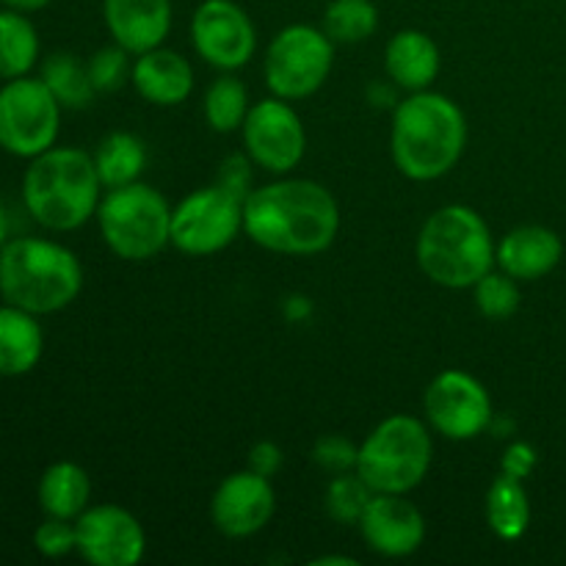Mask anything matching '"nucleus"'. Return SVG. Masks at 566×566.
I'll return each instance as SVG.
<instances>
[{
    "instance_id": "1",
    "label": "nucleus",
    "mask_w": 566,
    "mask_h": 566,
    "mask_svg": "<svg viewBox=\"0 0 566 566\" xmlns=\"http://www.w3.org/2000/svg\"><path fill=\"white\" fill-rule=\"evenodd\" d=\"M340 232V205L315 180L282 177L243 199V235L260 249L287 258L326 252Z\"/></svg>"
},
{
    "instance_id": "2",
    "label": "nucleus",
    "mask_w": 566,
    "mask_h": 566,
    "mask_svg": "<svg viewBox=\"0 0 566 566\" xmlns=\"http://www.w3.org/2000/svg\"><path fill=\"white\" fill-rule=\"evenodd\" d=\"M468 147V119L448 94L409 92L392 111L390 155L412 182H434L451 175Z\"/></svg>"
},
{
    "instance_id": "3",
    "label": "nucleus",
    "mask_w": 566,
    "mask_h": 566,
    "mask_svg": "<svg viewBox=\"0 0 566 566\" xmlns=\"http://www.w3.org/2000/svg\"><path fill=\"white\" fill-rule=\"evenodd\" d=\"M103 199L94 158L81 147H50L22 175V202L31 219L50 232L81 230L97 216Z\"/></svg>"
},
{
    "instance_id": "4",
    "label": "nucleus",
    "mask_w": 566,
    "mask_h": 566,
    "mask_svg": "<svg viewBox=\"0 0 566 566\" xmlns=\"http://www.w3.org/2000/svg\"><path fill=\"white\" fill-rule=\"evenodd\" d=\"M83 291V265L70 247L50 238H9L0 247V296L33 315L70 307Z\"/></svg>"
},
{
    "instance_id": "5",
    "label": "nucleus",
    "mask_w": 566,
    "mask_h": 566,
    "mask_svg": "<svg viewBox=\"0 0 566 566\" xmlns=\"http://www.w3.org/2000/svg\"><path fill=\"white\" fill-rule=\"evenodd\" d=\"M418 269L448 291H468L495 269V241L484 216L470 205H442L420 227Z\"/></svg>"
},
{
    "instance_id": "6",
    "label": "nucleus",
    "mask_w": 566,
    "mask_h": 566,
    "mask_svg": "<svg viewBox=\"0 0 566 566\" xmlns=\"http://www.w3.org/2000/svg\"><path fill=\"white\" fill-rule=\"evenodd\" d=\"M434 459V440L415 415H390L359 442L357 473L374 492L409 495L426 481Z\"/></svg>"
},
{
    "instance_id": "7",
    "label": "nucleus",
    "mask_w": 566,
    "mask_h": 566,
    "mask_svg": "<svg viewBox=\"0 0 566 566\" xmlns=\"http://www.w3.org/2000/svg\"><path fill=\"white\" fill-rule=\"evenodd\" d=\"M94 219L105 247L127 263H144L171 247V205L142 180L108 188Z\"/></svg>"
},
{
    "instance_id": "8",
    "label": "nucleus",
    "mask_w": 566,
    "mask_h": 566,
    "mask_svg": "<svg viewBox=\"0 0 566 566\" xmlns=\"http://www.w3.org/2000/svg\"><path fill=\"white\" fill-rule=\"evenodd\" d=\"M335 66V42L324 33V28L293 25L282 28L265 48L263 75L265 86L274 97L307 99L329 81Z\"/></svg>"
},
{
    "instance_id": "9",
    "label": "nucleus",
    "mask_w": 566,
    "mask_h": 566,
    "mask_svg": "<svg viewBox=\"0 0 566 566\" xmlns=\"http://www.w3.org/2000/svg\"><path fill=\"white\" fill-rule=\"evenodd\" d=\"M61 105L42 77L22 75L0 86V149L14 158H36L55 147Z\"/></svg>"
},
{
    "instance_id": "10",
    "label": "nucleus",
    "mask_w": 566,
    "mask_h": 566,
    "mask_svg": "<svg viewBox=\"0 0 566 566\" xmlns=\"http://www.w3.org/2000/svg\"><path fill=\"white\" fill-rule=\"evenodd\" d=\"M243 232V199L213 182L171 208V247L188 258L219 254Z\"/></svg>"
},
{
    "instance_id": "11",
    "label": "nucleus",
    "mask_w": 566,
    "mask_h": 566,
    "mask_svg": "<svg viewBox=\"0 0 566 566\" xmlns=\"http://www.w3.org/2000/svg\"><path fill=\"white\" fill-rule=\"evenodd\" d=\"M249 160L269 175L285 177L307 153V130L291 99L265 97L249 108L241 127Z\"/></svg>"
},
{
    "instance_id": "12",
    "label": "nucleus",
    "mask_w": 566,
    "mask_h": 566,
    "mask_svg": "<svg viewBox=\"0 0 566 566\" xmlns=\"http://www.w3.org/2000/svg\"><path fill=\"white\" fill-rule=\"evenodd\" d=\"M431 431L453 442H470L492 426V398L484 381L459 368H448L431 379L423 396Z\"/></svg>"
},
{
    "instance_id": "13",
    "label": "nucleus",
    "mask_w": 566,
    "mask_h": 566,
    "mask_svg": "<svg viewBox=\"0 0 566 566\" xmlns=\"http://www.w3.org/2000/svg\"><path fill=\"white\" fill-rule=\"evenodd\" d=\"M191 44L213 70L238 72L258 53V31L235 0H202L191 17Z\"/></svg>"
},
{
    "instance_id": "14",
    "label": "nucleus",
    "mask_w": 566,
    "mask_h": 566,
    "mask_svg": "<svg viewBox=\"0 0 566 566\" xmlns=\"http://www.w3.org/2000/svg\"><path fill=\"white\" fill-rule=\"evenodd\" d=\"M77 556L94 566H136L147 553V534L133 512L116 503L88 506L75 520Z\"/></svg>"
},
{
    "instance_id": "15",
    "label": "nucleus",
    "mask_w": 566,
    "mask_h": 566,
    "mask_svg": "<svg viewBox=\"0 0 566 566\" xmlns=\"http://www.w3.org/2000/svg\"><path fill=\"white\" fill-rule=\"evenodd\" d=\"M276 512V492L271 479L254 470L230 473L210 497V523L227 539H249L271 523Z\"/></svg>"
},
{
    "instance_id": "16",
    "label": "nucleus",
    "mask_w": 566,
    "mask_h": 566,
    "mask_svg": "<svg viewBox=\"0 0 566 566\" xmlns=\"http://www.w3.org/2000/svg\"><path fill=\"white\" fill-rule=\"evenodd\" d=\"M365 547L381 558H407L420 551L426 539V517L407 495L376 492L359 520Z\"/></svg>"
},
{
    "instance_id": "17",
    "label": "nucleus",
    "mask_w": 566,
    "mask_h": 566,
    "mask_svg": "<svg viewBox=\"0 0 566 566\" xmlns=\"http://www.w3.org/2000/svg\"><path fill=\"white\" fill-rule=\"evenodd\" d=\"M103 20L116 44L142 55L169 39L175 6L171 0H103Z\"/></svg>"
},
{
    "instance_id": "18",
    "label": "nucleus",
    "mask_w": 566,
    "mask_h": 566,
    "mask_svg": "<svg viewBox=\"0 0 566 566\" xmlns=\"http://www.w3.org/2000/svg\"><path fill=\"white\" fill-rule=\"evenodd\" d=\"M130 83L144 103L158 105V108H175L191 97L197 77H193V66L186 55L160 44V48L136 55Z\"/></svg>"
},
{
    "instance_id": "19",
    "label": "nucleus",
    "mask_w": 566,
    "mask_h": 566,
    "mask_svg": "<svg viewBox=\"0 0 566 566\" xmlns=\"http://www.w3.org/2000/svg\"><path fill=\"white\" fill-rule=\"evenodd\" d=\"M562 258V238L556 230L542 224L514 227L495 247V265L517 282H536L553 274Z\"/></svg>"
},
{
    "instance_id": "20",
    "label": "nucleus",
    "mask_w": 566,
    "mask_h": 566,
    "mask_svg": "<svg viewBox=\"0 0 566 566\" xmlns=\"http://www.w3.org/2000/svg\"><path fill=\"white\" fill-rule=\"evenodd\" d=\"M442 70L440 44L418 28H403L385 44V72L392 86L403 92L431 88Z\"/></svg>"
},
{
    "instance_id": "21",
    "label": "nucleus",
    "mask_w": 566,
    "mask_h": 566,
    "mask_svg": "<svg viewBox=\"0 0 566 566\" xmlns=\"http://www.w3.org/2000/svg\"><path fill=\"white\" fill-rule=\"evenodd\" d=\"M44 354V332L39 315L6 302L0 307V376L17 379L31 374Z\"/></svg>"
},
{
    "instance_id": "22",
    "label": "nucleus",
    "mask_w": 566,
    "mask_h": 566,
    "mask_svg": "<svg viewBox=\"0 0 566 566\" xmlns=\"http://www.w3.org/2000/svg\"><path fill=\"white\" fill-rule=\"evenodd\" d=\"M36 497L48 517L77 520L92 501V479L77 462H53L39 479Z\"/></svg>"
},
{
    "instance_id": "23",
    "label": "nucleus",
    "mask_w": 566,
    "mask_h": 566,
    "mask_svg": "<svg viewBox=\"0 0 566 566\" xmlns=\"http://www.w3.org/2000/svg\"><path fill=\"white\" fill-rule=\"evenodd\" d=\"M486 525L503 542L523 539L531 525V501L525 481L501 473L486 490Z\"/></svg>"
},
{
    "instance_id": "24",
    "label": "nucleus",
    "mask_w": 566,
    "mask_h": 566,
    "mask_svg": "<svg viewBox=\"0 0 566 566\" xmlns=\"http://www.w3.org/2000/svg\"><path fill=\"white\" fill-rule=\"evenodd\" d=\"M94 166L103 188H119L127 182H136L147 169V144L127 130H114L97 144L94 149Z\"/></svg>"
},
{
    "instance_id": "25",
    "label": "nucleus",
    "mask_w": 566,
    "mask_h": 566,
    "mask_svg": "<svg viewBox=\"0 0 566 566\" xmlns=\"http://www.w3.org/2000/svg\"><path fill=\"white\" fill-rule=\"evenodd\" d=\"M39 48V31L28 14L14 9L0 11V81L31 75Z\"/></svg>"
},
{
    "instance_id": "26",
    "label": "nucleus",
    "mask_w": 566,
    "mask_h": 566,
    "mask_svg": "<svg viewBox=\"0 0 566 566\" xmlns=\"http://www.w3.org/2000/svg\"><path fill=\"white\" fill-rule=\"evenodd\" d=\"M44 86L53 92L64 111H83L94 103L97 88L88 77V66L72 53H53L44 59L42 75Z\"/></svg>"
},
{
    "instance_id": "27",
    "label": "nucleus",
    "mask_w": 566,
    "mask_h": 566,
    "mask_svg": "<svg viewBox=\"0 0 566 566\" xmlns=\"http://www.w3.org/2000/svg\"><path fill=\"white\" fill-rule=\"evenodd\" d=\"M249 92L241 83V77H235V72H221L213 83L208 86L202 99L205 122L213 133H235L241 130L243 122L249 114Z\"/></svg>"
},
{
    "instance_id": "28",
    "label": "nucleus",
    "mask_w": 566,
    "mask_h": 566,
    "mask_svg": "<svg viewBox=\"0 0 566 566\" xmlns=\"http://www.w3.org/2000/svg\"><path fill=\"white\" fill-rule=\"evenodd\" d=\"M321 28L335 44H359L379 28V9L374 0H332Z\"/></svg>"
},
{
    "instance_id": "29",
    "label": "nucleus",
    "mask_w": 566,
    "mask_h": 566,
    "mask_svg": "<svg viewBox=\"0 0 566 566\" xmlns=\"http://www.w3.org/2000/svg\"><path fill=\"white\" fill-rule=\"evenodd\" d=\"M374 495L376 492L365 484L363 475L352 470V473L332 475L324 492V509L337 525H359Z\"/></svg>"
},
{
    "instance_id": "30",
    "label": "nucleus",
    "mask_w": 566,
    "mask_h": 566,
    "mask_svg": "<svg viewBox=\"0 0 566 566\" xmlns=\"http://www.w3.org/2000/svg\"><path fill=\"white\" fill-rule=\"evenodd\" d=\"M470 291H473L475 310L490 321L512 318V315L520 310V302H523L520 282L501 269L497 271L492 269L490 274L481 276Z\"/></svg>"
},
{
    "instance_id": "31",
    "label": "nucleus",
    "mask_w": 566,
    "mask_h": 566,
    "mask_svg": "<svg viewBox=\"0 0 566 566\" xmlns=\"http://www.w3.org/2000/svg\"><path fill=\"white\" fill-rule=\"evenodd\" d=\"M130 59H136L133 53H127L122 44H108V48H99L92 59L86 61L88 77H92L97 94L119 92L127 81H130L133 64Z\"/></svg>"
},
{
    "instance_id": "32",
    "label": "nucleus",
    "mask_w": 566,
    "mask_h": 566,
    "mask_svg": "<svg viewBox=\"0 0 566 566\" xmlns=\"http://www.w3.org/2000/svg\"><path fill=\"white\" fill-rule=\"evenodd\" d=\"M33 547H36L39 556L44 558H64L70 556V553H75V520L48 517L44 523H39L36 531H33Z\"/></svg>"
},
{
    "instance_id": "33",
    "label": "nucleus",
    "mask_w": 566,
    "mask_h": 566,
    "mask_svg": "<svg viewBox=\"0 0 566 566\" xmlns=\"http://www.w3.org/2000/svg\"><path fill=\"white\" fill-rule=\"evenodd\" d=\"M357 457L359 446H354V442L343 434H324L318 437V442L313 446V462L329 475L357 470Z\"/></svg>"
},
{
    "instance_id": "34",
    "label": "nucleus",
    "mask_w": 566,
    "mask_h": 566,
    "mask_svg": "<svg viewBox=\"0 0 566 566\" xmlns=\"http://www.w3.org/2000/svg\"><path fill=\"white\" fill-rule=\"evenodd\" d=\"M252 160L249 155H230L224 164L219 166V186H224L227 191H232L235 197L247 199L249 191H252Z\"/></svg>"
},
{
    "instance_id": "35",
    "label": "nucleus",
    "mask_w": 566,
    "mask_h": 566,
    "mask_svg": "<svg viewBox=\"0 0 566 566\" xmlns=\"http://www.w3.org/2000/svg\"><path fill=\"white\" fill-rule=\"evenodd\" d=\"M536 464H539V453H536V448L531 446V442L517 440V442H512L506 451H503L501 473L525 481L531 473H534Z\"/></svg>"
},
{
    "instance_id": "36",
    "label": "nucleus",
    "mask_w": 566,
    "mask_h": 566,
    "mask_svg": "<svg viewBox=\"0 0 566 566\" xmlns=\"http://www.w3.org/2000/svg\"><path fill=\"white\" fill-rule=\"evenodd\" d=\"M282 464H285V453H282V448L276 442L260 440L249 451V470L265 475V479H274L282 470Z\"/></svg>"
},
{
    "instance_id": "37",
    "label": "nucleus",
    "mask_w": 566,
    "mask_h": 566,
    "mask_svg": "<svg viewBox=\"0 0 566 566\" xmlns=\"http://www.w3.org/2000/svg\"><path fill=\"white\" fill-rule=\"evenodd\" d=\"M0 3H3L6 9L22 11V14H33V11L48 9L50 0H0Z\"/></svg>"
},
{
    "instance_id": "38",
    "label": "nucleus",
    "mask_w": 566,
    "mask_h": 566,
    "mask_svg": "<svg viewBox=\"0 0 566 566\" xmlns=\"http://www.w3.org/2000/svg\"><path fill=\"white\" fill-rule=\"evenodd\" d=\"M285 313H287V318H293V321L304 318V315H310V298H304V296L287 298Z\"/></svg>"
},
{
    "instance_id": "39",
    "label": "nucleus",
    "mask_w": 566,
    "mask_h": 566,
    "mask_svg": "<svg viewBox=\"0 0 566 566\" xmlns=\"http://www.w3.org/2000/svg\"><path fill=\"white\" fill-rule=\"evenodd\" d=\"M329 564H340V566H357V562L348 556H321L315 558L313 566H329Z\"/></svg>"
},
{
    "instance_id": "40",
    "label": "nucleus",
    "mask_w": 566,
    "mask_h": 566,
    "mask_svg": "<svg viewBox=\"0 0 566 566\" xmlns=\"http://www.w3.org/2000/svg\"><path fill=\"white\" fill-rule=\"evenodd\" d=\"M9 241V213H6L3 202H0V247Z\"/></svg>"
}]
</instances>
